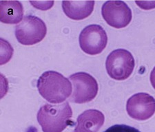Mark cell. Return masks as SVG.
Instances as JSON below:
<instances>
[{
  "label": "cell",
  "mask_w": 155,
  "mask_h": 132,
  "mask_svg": "<svg viewBox=\"0 0 155 132\" xmlns=\"http://www.w3.org/2000/svg\"><path fill=\"white\" fill-rule=\"evenodd\" d=\"M24 8L18 1H2L0 2V20L4 24H15L21 20Z\"/></svg>",
  "instance_id": "8fae6325"
},
{
  "label": "cell",
  "mask_w": 155,
  "mask_h": 132,
  "mask_svg": "<svg viewBox=\"0 0 155 132\" xmlns=\"http://www.w3.org/2000/svg\"><path fill=\"white\" fill-rule=\"evenodd\" d=\"M47 28L39 17L27 15L15 27V36L20 43L32 46L41 41L46 35Z\"/></svg>",
  "instance_id": "277c9868"
},
{
  "label": "cell",
  "mask_w": 155,
  "mask_h": 132,
  "mask_svg": "<svg viewBox=\"0 0 155 132\" xmlns=\"http://www.w3.org/2000/svg\"><path fill=\"white\" fill-rule=\"evenodd\" d=\"M70 80L73 85L70 101L82 104L92 101L98 93V83L96 79L86 72H77L70 76Z\"/></svg>",
  "instance_id": "5b68a950"
},
{
  "label": "cell",
  "mask_w": 155,
  "mask_h": 132,
  "mask_svg": "<svg viewBox=\"0 0 155 132\" xmlns=\"http://www.w3.org/2000/svg\"><path fill=\"white\" fill-rule=\"evenodd\" d=\"M104 132H141L138 129L126 124H115L106 129Z\"/></svg>",
  "instance_id": "7c38bea8"
},
{
  "label": "cell",
  "mask_w": 155,
  "mask_h": 132,
  "mask_svg": "<svg viewBox=\"0 0 155 132\" xmlns=\"http://www.w3.org/2000/svg\"><path fill=\"white\" fill-rule=\"evenodd\" d=\"M79 41L80 48L85 53L90 55H97L106 48L107 36L101 26L92 24L82 30Z\"/></svg>",
  "instance_id": "8992f818"
},
{
  "label": "cell",
  "mask_w": 155,
  "mask_h": 132,
  "mask_svg": "<svg viewBox=\"0 0 155 132\" xmlns=\"http://www.w3.org/2000/svg\"><path fill=\"white\" fill-rule=\"evenodd\" d=\"M150 83L152 87L155 89V67L152 69L150 73Z\"/></svg>",
  "instance_id": "4fadbf2b"
},
{
  "label": "cell",
  "mask_w": 155,
  "mask_h": 132,
  "mask_svg": "<svg viewBox=\"0 0 155 132\" xmlns=\"http://www.w3.org/2000/svg\"><path fill=\"white\" fill-rule=\"evenodd\" d=\"M126 110L135 120H147L155 113V99L147 93L135 94L127 100Z\"/></svg>",
  "instance_id": "ba28073f"
},
{
  "label": "cell",
  "mask_w": 155,
  "mask_h": 132,
  "mask_svg": "<svg viewBox=\"0 0 155 132\" xmlns=\"http://www.w3.org/2000/svg\"><path fill=\"white\" fill-rule=\"evenodd\" d=\"M104 115L97 109H88L77 119L74 132H97L104 123Z\"/></svg>",
  "instance_id": "9c48e42d"
},
{
  "label": "cell",
  "mask_w": 155,
  "mask_h": 132,
  "mask_svg": "<svg viewBox=\"0 0 155 132\" xmlns=\"http://www.w3.org/2000/svg\"></svg>",
  "instance_id": "5bb4252c"
},
{
  "label": "cell",
  "mask_w": 155,
  "mask_h": 132,
  "mask_svg": "<svg viewBox=\"0 0 155 132\" xmlns=\"http://www.w3.org/2000/svg\"><path fill=\"white\" fill-rule=\"evenodd\" d=\"M94 1H64L62 8L64 13L73 20H82L92 14Z\"/></svg>",
  "instance_id": "30bf717a"
},
{
  "label": "cell",
  "mask_w": 155,
  "mask_h": 132,
  "mask_svg": "<svg viewBox=\"0 0 155 132\" xmlns=\"http://www.w3.org/2000/svg\"><path fill=\"white\" fill-rule=\"evenodd\" d=\"M102 17L106 23L117 29L126 27L132 20V11L123 1H107L101 8Z\"/></svg>",
  "instance_id": "52a82bcc"
},
{
  "label": "cell",
  "mask_w": 155,
  "mask_h": 132,
  "mask_svg": "<svg viewBox=\"0 0 155 132\" xmlns=\"http://www.w3.org/2000/svg\"><path fill=\"white\" fill-rule=\"evenodd\" d=\"M135 62L132 54L124 49H117L107 56L106 68L108 75L117 81L126 80L134 70Z\"/></svg>",
  "instance_id": "3957f363"
},
{
  "label": "cell",
  "mask_w": 155,
  "mask_h": 132,
  "mask_svg": "<svg viewBox=\"0 0 155 132\" xmlns=\"http://www.w3.org/2000/svg\"><path fill=\"white\" fill-rule=\"evenodd\" d=\"M72 111L68 102L46 104L37 113V121L44 132H62L71 123Z\"/></svg>",
  "instance_id": "7a4b0ae2"
},
{
  "label": "cell",
  "mask_w": 155,
  "mask_h": 132,
  "mask_svg": "<svg viewBox=\"0 0 155 132\" xmlns=\"http://www.w3.org/2000/svg\"><path fill=\"white\" fill-rule=\"evenodd\" d=\"M37 88L41 95L51 103H60L72 94V85L68 79L55 71H47L37 81Z\"/></svg>",
  "instance_id": "6da1fadb"
}]
</instances>
